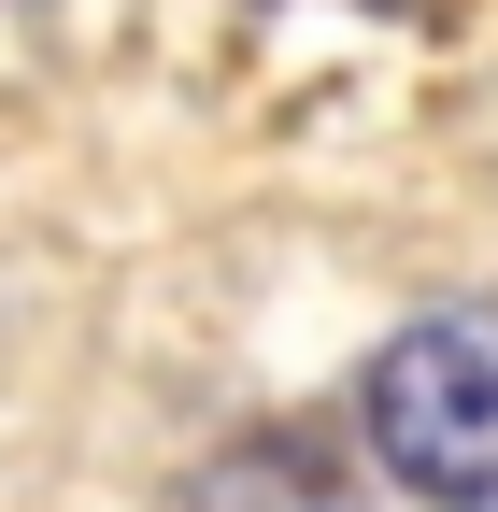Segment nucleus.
Instances as JSON below:
<instances>
[{
  "label": "nucleus",
  "mask_w": 498,
  "mask_h": 512,
  "mask_svg": "<svg viewBox=\"0 0 498 512\" xmlns=\"http://www.w3.org/2000/svg\"><path fill=\"white\" fill-rule=\"evenodd\" d=\"M171 512H356V484H342V456H314L299 427H257V441H228V456L185 470Z\"/></svg>",
  "instance_id": "f03ea898"
},
{
  "label": "nucleus",
  "mask_w": 498,
  "mask_h": 512,
  "mask_svg": "<svg viewBox=\"0 0 498 512\" xmlns=\"http://www.w3.org/2000/svg\"><path fill=\"white\" fill-rule=\"evenodd\" d=\"M356 427L399 498L427 512H498V313H413L370 356Z\"/></svg>",
  "instance_id": "f257e3e1"
}]
</instances>
